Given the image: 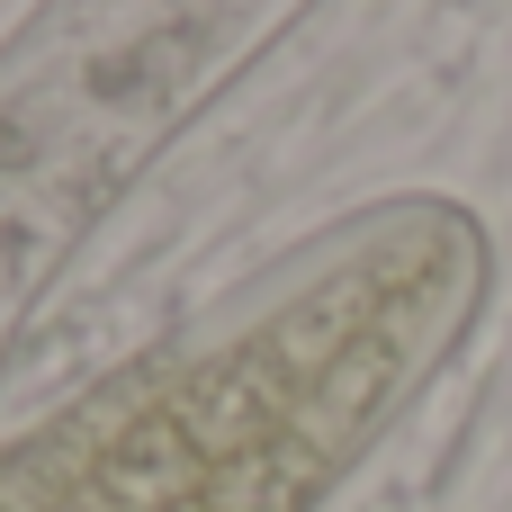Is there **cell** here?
<instances>
[{
    "label": "cell",
    "mask_w": 512,
    "mask_h": 512,
    "mask_svg": "<svg viewBox=\"0 0 512 512\" xmlns=\"http://www.w3.org/2000/svg\"><path fill=\"white\" fill-rule=\"evenodd\" d=\"M279 27L288 9H54L0 54V351L180 108Z\"/></svg>",
    "instance_id": "obj_1"
}]
</instances>
